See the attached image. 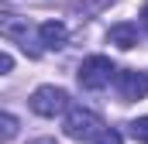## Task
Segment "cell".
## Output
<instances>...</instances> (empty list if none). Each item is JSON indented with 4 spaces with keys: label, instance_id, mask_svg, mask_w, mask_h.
I'll return each instance as SVG.
<instances>
[{
    "label": "cell",
    "instance_id": "obj_9",
    "mask_svg": "<svg viewBox=\"0 0 148 144\" xmlns=\"http://www.w3.org/2000/svg\"><path fill=\"white\" fill-rule=\"evenodd\" d=\"M127 134H131L138 144H148V117H138V120H131V124H127Z\"/></svg>",
    "mask_w": 148,
    "mask_h": 144
},
{
    "label": "cell",
    "instance_id": "obj_13",
    "mask_svg": "<svg viewBox=\"0 0 148 144\" xmlns=\"http://www.w3.org/2000/svg\"><path fill=\"white\" fill-rule=\"evenodd\" d=\"M10 69H14V58H10V52H0V75H7Z\"/></svg>",
    "mask_w": 148,
    "mask_h": 144
},
{
    "label": "cell",
    "instance_id": "obj_8",
    "mask_svg": "<svg viewBox=\"0 0 148 144\" xmlns=\"http://www.w3.org/2000/svg\"><path fill=\"white\" fill-rule=\"evenodd\" d=\"M110 3H117V0H76V14H83V17H93V14H100V10H107Z\"/></svg>",
    "mask_w": 148,
    "mask_h": 144
},
{
    "label": "cell",
    "instance_id": "obj_4",
    "mask_svg": "<svg viewBox=\"0 0 148 144\" xmlns=\"http://www.w3.org/2000/svg\"><path fill=\"white\" fill-rule=\"evenodd\" d=\"M117 93L124 103H134V100H145L148 96V72H138V69H124L117 72Z\"/></svg>",
    "mask_w": 148,
    "mask_h": 144
},
{
    "label": "cell",
    "instance_id": "obj_10",
    "mask_svg": "<svg viewBox=\"0 0 148 144\" xmlns=\"http://www.w3.org/2000/svg\"><path fill=\"white\" fill-rule=\"evenodd\" d=\"M14 134H17V117L14 113H0V137L14 141Z\"/></svg>",
    "mask_w": 148,
    "mask_h": 144
},
{
    "label": "cell",
    "instance_id": "obj_1",
    "mask_svg": "<svg viewBox=\"0 0 148 144\" xmlns=\"http://www.w3.org/2000/svg\"><path fill=\"white\" fill-rule=\"evenodd\" d=\"M79 86L83 89H90V93H100V89H107L114 79H117V65H114L107 55H90V58H83V65H79Z\"/></svg>",
    "mask_w": 148,
    "mask_h": 144
},
{
    "label": "cell",
    "instance_id": "obj_11",
    "mask_svg": "<svg viewBox=\"0 0 148 144\" xmlns=\"http://www.w3.org/2000/svg\"><path fill=\"white\" fill-rule=\"evenodd\" d=\"M7 7H48V3H55V0H3Z\"/></svg>",
    "mask_w": 148,
    "mask_h": 144
},
{
    "label": "cell",
    "instance_id": "obj_2",
    "mask_svg": "<svg viewBox=\"0 0 148 144\" xmlns=\"http://www.w3.org/2000/svg\"><path fill=\"white\" fill-rule=\"evenodd\" d=\"M62 127H66V137H73V141H97L103 134V120L86 107H73L66 113Z\"/></svg>",
    "mask_w": 148,
    "mask_h": 144
},
{
    "label": "cell",
    "instance_id": "obj_5",
    "mask_svg": "<svg viewBox=\"0 0 148 144\" xmlns=\"http://www.w3.org/2000/svg\"><path fill=\"white\" fill-rule=\"evenodd\" d=\"M0 35L7 38V41H17L28 52V45H31V24H28V17H17L10 10H0Z\"/></svg>",
    "mask_w": 148,
    "mask_h": 144
},
{
    "label": "cell",
    "instance_id": "obj_12",
    "mask_svg": "<svg viewBox=\"0 0 148 144\" xmlns=\"http://www.w3.org/2000/svg\"><path fill=\"white\" fill-rule=\"evenodd\" d=\"M93 144H124V141H121V134H117V130H103Z\"/></svg>",
    "mask_w": 148,
    "mask_h": 144
},
{
    "label": "cell",
    "instance_id": "obj_3",
    "mask_svg": "<svg viewBox=\"0 0 148 144\" xmlns=\"http://www.w3.org/2000/svg\"><path fill=\"white\" fill-rule=\"evenodd\" d=\"M28 103H31V110L38 117H59V113L69 110V93L59 89V86H38Z\"/></svg>",
    "mask_w": 148,
    "mask_h": 144
},
{
    "label": "cell",
    "instance_id": "obj_6",
    "mask_svg": "<svg viewBox=\"0 0 148 144\" xmlns=\"http://www.w3.org/2000/svg\"><path fill=\"white\" fill-rule=\"evenodd\" d=\"M38 41H41V48L59 52V48H66V41H69V28H66L62 21H45V24H38Z\"/></svg>",
    "mask_w": 148,
    "mask_h": 144
},
{
    "label": "cell",
    "instance_id": "obj_7",
    "mask_svg": "<svg viewBox=\"0 0 148 144\" xmlns=\"http://www.w3.org/2000/svg\"><path fill=\"white\" fill-rule=\"evenodd\" d=\"M138 24H131V21H124V24H114L110 31H107V41L110 45H117L121 52H131L134 45H138Z\"/></svg>",
    "mask_w": 148,
    "mask_h": 144
},
{
    "label": "cell",
    "instance_id": "obj_15",
    "mask_svg": "<svg viewBox=\"0 0 148 144\" xmlns=\"http://www.w3.org/2000/svg\"><path fill=\"white\" fill-rule=\"evenodd\" d=\"M31 144H55V137H38V141H31Z\"/></svg>",
    "mask_w": 148,
    "mask_h": 144
},
{
    "label": "cell",
    "instance_id": "obj_14",
    "mask_svg": "<svg viewBox=\"0 0 148 144\" xmlns=\"http://www.w3.org/2000/svg\"><path fill=\"white\" fill-rule=\"evenodd\" d=\"M141 28H145V31H148V3H145V7H141Z\"/></svg>",
    "mask_w": 148,
    "mask_h": 144
}]
</instances>
